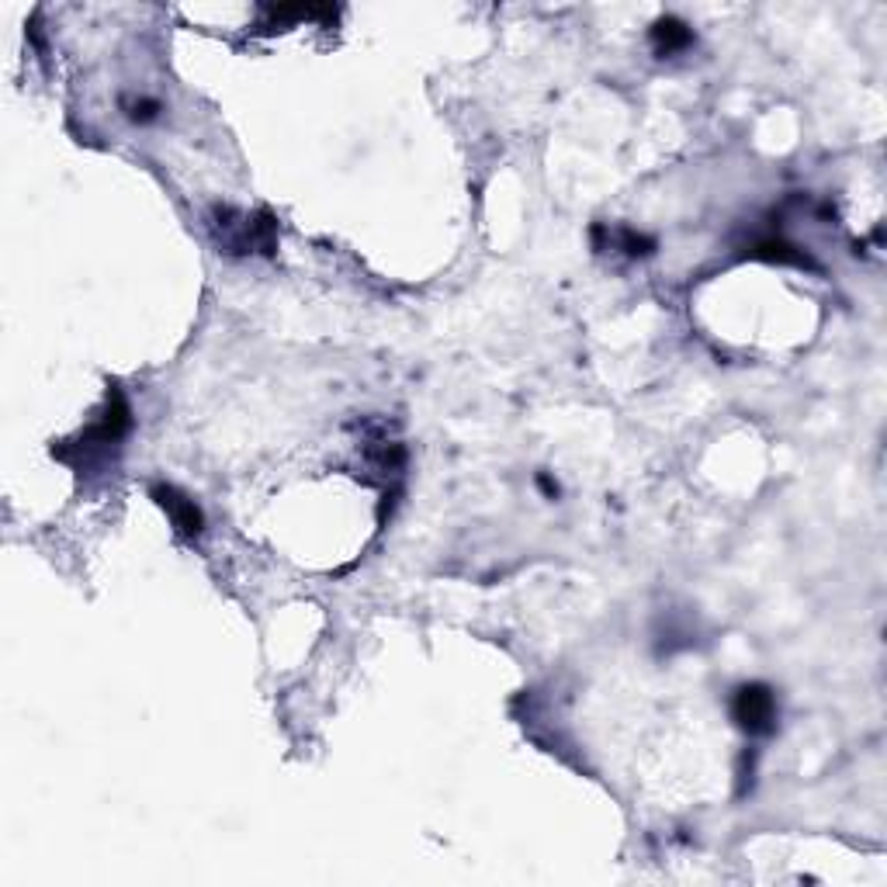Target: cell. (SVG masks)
<instances>
[{"label":"cell","mask_w":887,"mask_h":887,"mask_svg":"<svg viewBox=\"0 0 887 887\" xmlns=\"http://www.w3.org/2000/svg\"><path fill=\"white\" fill-rule=\"evenodd\" d=\"M648 39H652V49L655 56H676V52L690 49L693 46V28L687 25V21L673 18V14H666V18H659L652 25V32H648Z\"/></svg>","instance_id":"277c9868"},{"label":"cell","mask_w":887,"mask_h":887,"mask_svg":"<svg viewBox=\"0 0 887 887\" xmlns=\"http://www.w3.org/2000/svg\"><path fill=\"white\" fill-rule=\"evenodd\" d=\"M752 257H763V260H777V264H794V267H815V260L808 257L804 250L790 247L784 240H759L752 243Z\"/></svg>","instance_id":"5b68a950"},{"label":"cell","mask_w":887,"mask_h":887,"mask_svg":"<svg viewBox=\"0 0 887 887\" xmlns=\"http://www.w3.org/2000/svg\"><path fill=\"white\" fill-rule=\"evenodd\" d=\"M129 430H132V409H129V402H125L122 389L111 385L108 409L101 413V420L91 423V427H87L73 444L52 447V454H56L59 461H70L73 468H94V465H101V461H108L111 451L122 447V441L129 437Z\"/></svg>","instance_id":"6da1fadb"},{"label":"cell","mask_w":887,"mask_h":887,"mask_svg":"<svg viewBox=\"0 0 887 887\" xmlns=\"http://www.w3.org/2000/svg\"><path fill=\"white\" fill-rule=\"evenodd\" d=\"M732 721L745 735H770L777 728V697L766 683H742L732 697Z\"/></svg>","instance_id":"7a4b0ae2"},{"label":"cell","mask_w":887,"mask_h":887,"mask_svg":"<svg viewBox=\"0 0 887 887\" xmlns=\"http://www.w3.org/2000/svg\"><path fill=\"white\" fill-rule=\"evenodd\" d=\"M538 489H541V493L548 496V499H558V493H562V486H558V482L551 479L548 472H538Z\"/></svg>","instance_id":"ba28073f"},{"label":"cell","mask_w":887,"mask_h":887,"mask_svg":"<svg viewBox=\"0 0 887 887\" xmlns=\"http://www.w3.org/2000/svg\"><path fill=\"white\" fill-rule=\"evenodd\" d=\"M617 247L628 253V257H652L659 243H655V236H645V233H638V229L621 226L617 229Z\"/></svg>","instance_id":"52a82bcc"},{"label":"cell","mask_w":887,"mask_h":887,"mask_svg":"<svg viewBox=\"0 0 887 887\" xmlns=\"http://www.w3.org/2000/svg\"><path fill=\"white\" fill-rule=\"evenodd\" d=\"M118 108H122V115L129 118L132 125H149L163 115V101L153 98V94H122Z\"/></svg>","instance_id":"8992f818"},{"label":"cell","mask_w":887,"mask_h":887,"mask_svg":"<svg viewBox=\"0 0 887 887\" xmlns=\"http://www.w3.org/2000/svg\"><path fill=\"white\" fill-rule=\"evenodd\" d=\"M149 496H153V503L167 513L170 524H174V531L181 534V538L195 541L205 534V513H201V506L188 493H181V489L170 486V482H156V486L149 489Z\"/></svg>","instance_id":"3957f363"}]
</instances>
